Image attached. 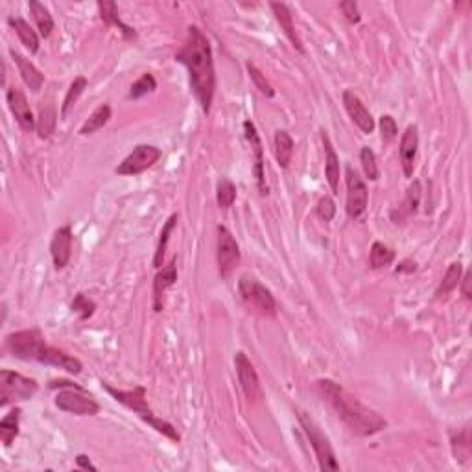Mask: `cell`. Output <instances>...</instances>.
<instances>
[{"label":"cell","mask_w":472,"mask_h":472,"mask_svg":"<svg viewBox=\"0 0 472 472\" xmlns=\"http://www.w3.org/2000/svg\"><path fill=\"white\" fill-rule=\"evenodd\" d=\"M161 157H163V151H161L157 146L139 144L133 148V151L127 155L126 159L118 164L115 172H117L118 175H139V173L151 168Z\"/></svg>","instance_id":"cell-11"},{"label":"cell","mask_w":472,"mask_h":472,"mask_svg":"<svg viewBox=\"0 0 472 472\" xmlns=\"http://www.w3.org/2000/svg\"><path fill=\"white\" fill-rule=\"evenodd\" d=\"M56 122H57L56 108H54L52 103L41 105V109H39L38 122H35V129H38L39 139H42V141L50 139L52 133H54V129H56Z\"/></svg>","instance_id":"cell-27"},{"label":"cell","mask_w":472,"mask_h":472,"mask_svg":"<svg viewBox=\"0 0 472 472\" xmlns=\"http://www.w3.org/2000/svg\"><path fill=\"white\" fill-rule=\"evenodd\" d=\"M175 224H178V214H172L166 220V224L163 225V231H161V236H159V243H157V249H155V255H154V266L157 267V270H161V267L164 266V255H166V249H168V242H170V234L173 233V229H175Z\"/></svg>","instance_id":"cell-32"},{"label":"cell","mask_w":472,"mask_h":472,"mask_svg":"<svg viewBox=\"0 0 472 472\" xmlns=\"http://www.w3.org/2000/svg\"><path fill=\"white\" fill-rule=\"evenodd\" d=\"M417 270V264L415 262H412V260H404L401 264V266L397 267V273H404V272H408V273H413Z\"/></svg>","instance_id":"cell-46"},{"label":"cell","mask_w":472,"mask_h":472,"mask_svg":"<svg viewBox=\"0 0 472 472\" xmlns=\"http://www.w3.org/2000/svg\"><path fill=\"white\" fill-rule=\"evenodd\" d=\"M98 10H100V17H102L103 23L109 24V26H118V28H120V32L124 33V38H126V39H135L137 38L135 30L131 28V26H127V24H124L120 19H118V6L115 4V2H109V0L98 2Z\"/></svg>","instance_id":"cell-25"},{"label":"cell","mask_w":472,"mask_h":472,"mask_svg":"<svg viewBox=\"0 0 472 472\" xmlns=\"http://www.w3.org/2000/svg\"><path fill=\"white\" fill-rule=\"evenodd\" d=\"M323 146H325V178H327L328 187H330L332 194H338L340 190V157H338L336 150L330 142V137L327 135V131L321 133Z\"/></svg>","instance_id":"cell-19"},{"label":"cell","mask_w":472,"mask_h":472,"mask_svg":"<svg viewBox=\"0 0 472 472\" xmlns=\"http://www.w3.org/2000/svg\"><path fill=\"white\" fill-rule=\"evenodd\" d=\"M56 406L61 412L72 413V415H96L100 413V404L91 395H87L81 386L74 388H63L56 395Z\"/></svg>","instance_id":"cell-8"},{"label":"cell","mask_w":472,"mask_h":472,"mask_svg":"<svg viewBox=\"0 0 472 472\" xmlns=\"http://www.w3.org/2000/svg\"><path fill=\"white\" fill-rule=\"evenodd\" d=\"M234 367H236V374H238V382L240 386H242L243 395H246L249 401H258V398H262L260 379H258L257 369H255V365L251 364V360H249L246 352L238 351L234 355Z\"/></svg>","instance_id":"cell-12"},{"label":"cell","mask_w":472,"mask_h":472,"mask_svg":"<svg viewBox=\"0 0 472 472\" xmlns=\"http://www.w3.org/2000/svg\"><path fill=\"white\" fill-rule=\"evenodd\" d=\"M452 450L456 459L467 461L468 456H471V432H468V426H465L461 432L452 435Z\"/></svg>","instance_id":"cell-36"},{"label":"cell","mask_w":472,"mask_h":472,"mask_svg":"<svg viewBox=\"0 0 472 472\" xmlns=\"http://www.w3.org/2000/svg\"><path fill=\"white\" fill-rule=\"evenodd\" d=\"M301 422V428L309 437L310 444H312L313 452H316V458L319 461V468L325 472H332V471H340V463L336 459V454L332 450V444L328 441V437L321 432L319 425L313 421L312 417L309 415L306 412H299L297 413Z\"/></svg>","instance_id":"cell-5"},{"label":"cell","mask_w":472,"mask_h":472,"mask_svg":"<svg viewBox=\"0 0 472 472\" xmlns=\"http://www.w3.org/2000/svg\"><path fill=\"white\" fill-rule=\"evenodd\" d=\"M175 61L187 67L192 93L203 113L209 115L216 93V71L211 42L197 26H188L187 41L175 54Z\"/></svg>","instance_id":"cell-1"},{"label":"cell","mask_w":472,"mask_h":472,"mask_svg":"<svg viewBox=\"0 0 472 472\" xmlns=\"http://www.w3.org/2000/svg\"><path fill=\"white\" fill-rule=\"evenodd\" d=\"M155 89H157V81H155L154 74L146 72V74H142L141 78L135 81V84L131 85L129 93H127V98L139 100V98H142V96H146V94L155 93Z\"/></svg>","instance_id":"cell-35"},{"label":"cell","mask_w":472,"mask_h":472,"mask_svg":"<svg viewBox=\"0 0 472 472\" xmlns=\"http://www.w3.org/2000/svg\"><path fill=\"white\" fill-rule=\"evenodd\" d=\"M459 282H461L463 297H465V299H471V297H472V294H471V272L465 273V277H463Z\"/></svg>","instance_id":"cell-45"},{"label":"cell","mask_w":472,"mask_h":472,"mask_svg":"<svg viewBox=\"0 0 472 472\" xmlns=\"http://www.w3.org/2000/svg\"><path fill=\"white\" fill-rule=\"evenodd\" d=\"M318 216L323 221H332L334 214H336V203L330 196H323L318 203Z\"/></svg>","instance_id":"cell-42"},{"label":"cell","mask_w":472,"mask_h":472,"mask_svg":"<svg viewBox=\"0 0 472 472\" xmlns=\"http://www.w3.org/2000/svg\"><path fill=\"white\" fill-rule=\"evenodd\" d=\"M421 197H422V187L421 181H413L406 190V196L401 205V220L404 218H410V216L415 214L419 211V205H421Z\"/></svg>","instance_id":"cell-31"},{"label":"cell","mask_w":472,"mask_h":472,"mask_svg":"<svg viewBox=\"0 0 472 472\" xmlns=\"http://www.w3.org/2000/svg\"><path fill=\"white\" fill-rule=\"evenodd\" d=\"M248 72H249V76H251L253 85H255V87H257V89L260 91V94H264L266 98H273V96H275V91L272 89V85H270V81L266 80V76L262 74L260 69H258L257 65H253V63H248Z\"/></svg>","instance_id":"cell-39"},{"label":"cell","mask_w":472,"mask_h":472,"mask_svg":"<svg viewBox=\"0 0 472 472\" xmlns=\"http://www.w3.org/2000/svg\"><path fill=\"white\" fill-rule=\"evenodd\" d=\"M243 133L246 139L251 144V151L255 155V166H253V173L257 178L258 192L262 196H267V185H266V172H264V148H262L260 135H258L257 126L251 120L243 122Z\"/></svg>","instance_id":"cell-13"},{"label":"cell","mask_w":472,"mask_h":472,"mask_svg":"<svg viewBox=\"0 0 472 472\" xmlns=\"http://www.w3.org/2000/svg\"><path fill=\"white\" fill-rule=\"evenodd\" d=\"M379 126H380V133H382L384 142H391L393 139H397L398 127H397V122H395V118H393L391 115H382V117H380Z\"/></svg>","instance_id":"cell-41"},{"label":"cell","mask_w":472,"mask_h":472,"mask_svg":"<svg viewBox=\"0 0 472 472\" xmlns=\"http://www.w3.org/2000/svg\"><path fill=\"white\" fill-rule=\"evenodd\" d=\"M8 24L15 30V33L19 35L21 42L24 45L26 50H30V54H38L39 52V35L38 32L30 26L28 23L21 17H10Z\"/></svg>","instance_id":"cell-24"},{"label":"cell","mask_w":472,"mask_h":472,"mask_svg":"<svg viewBox=\"0 0 472 472\" xmlns=\"http://www.w3.org/2000/svg\"><path fill=\"white\" fill-rule=\"evenodd\" d=\"M6 100H8L10 111L15 117V120H17V124H19L24 131L35 129V122L38 120L33 117L26 94L21 89H17V87H10L8 93H6Z\"/></svg>","instance_id":"cell-14"},{"label":"cell","mask_w":472,"mask_h":472,"mask_svg":"<svg viewBox=\"0 0 472 472\" xmlns=\"http://www.w3.org/2000/svg\"><path fill=\"white\" fill-rule=\"evenodd\" d=\"M28 8L33 15V21L38 24V30L39 33H41V38L45 39L50 38L52 32H54V19H52L50 11H48L41 2H38V0H32L28 4Z\"/></svg>","instance_id":"cell-29"},{"label":"cell","mask_w":472,"mask_h":472,"mask_svg":"<svg viewBox=\"0 0 472 472\" xmlns=\"http://www.w3.org/2000/svg\"><path fill=\"white\" fill-rule=\"evenodd\" d=\"M345 183H347V216L351 220H358L367 211V203H369V190L365 185L360 173L356 172L352 166H347L345 170Z\"/></svg>","instance_id":"cell-9"},{"label":"cell","mask_w":472,"mask_h":472,"mask_svg":"<svg viewBox=\"0 0 472 472\" xmlns=\"http://www.w3.org/2000/svg\"><path fill=\"white\" fill-rule=\"evenodd\" d=\"M39 364H47V365H54V367H59V369H65L67 373L71 374H80L84 371V364H81L78 358L74 356L67 355V352L59 351L56 347L47 345L45 352L41 356V362Z\"/></svg>","instance_id":"cell-20"},{"label":"cell","mask_w":472,"mask_h":472,"mask_svg":"<svg viewBox=\"0 0 472 472\" xmlns=\"http://www.w3.org/2000/svg\"><path fill=\"white\" fill-rule=\"evenodd\" d=\"M236 201V187L234 183L229 179H221L218 183V188H216V203L220 209H229L234 205Z\"/></svg>","instance_id":"cell-38"},{"label":"cell","mask_w":472,"mask_h":472,"mask_svg":"<svg viewBox=\"0 0 472 472\" xmlns=\"http://www.w3.org/2000/svg\"><path fill=\"white\" fill-rule=\"evenodd\" d=\"M272 10H273V15H275L277 23L281 24V30L284 32V35L288 39H290V42L294 45V48L297 52H301V54H304V47L303 42H301V38L299 33H297V30H295V24H294V15H292L290 8L286 4H279V2H272Z\"/></svg>","instance_id":"cell-21"},{"label":"cell","mask_w":472,"mask_h":472,"mask_svg":"<svg viewBox=\"0 0 472 472\" xmlns=\"http://www.w3.org/2000/svg\"><path fill=\"white\" fill-rule=\"evenodd\" d=\"M343 105H345L347 113H349V117L352 118V122L360 127L362 133H365V135L373 133L374 118L371 117L369 109L365 108L364 102H362L352 91H345V93H343Z\"/></svg>","instance_id":"cell-17"},{"label":"cell","mask_w":472,"mask_h":472,"mask_svg":"<svg viewBox=\"0 0 472 472\" xmlns=\"http://www.w3.org/2000/svg\"><path fill=\"white\" fill-rule=\"evenodd\" d=\"M318 388L323 397H325V401L334 408V412L345 422L347 428L352 434L369 437V435L382 432L388 426L386 419L379 412H374L369 406L362 404L358 398L352 397L351 393L345 391L334 380H318Z\"/></svg>","instance_id":"cell-2"},{"label":"cell","mask_w":472,"mask_h":472,"mask_svg":"<svg viewBox=\"0 0 472 472\" xmlns=\"http://www.w3.org/2000/svg\"><path fill=\"white\" fill-rule=\"evenodd\" d=\"M6 349L11 356L24 362H41V356L47 349V342L39 328L11 332L6 338Z\"/></svg>","instance_id":"cell-6"},{"label":"cell","mask_w":472,"mask_h":472,"mask_svg":"<svg viewBox=\"0 0 472 472\" xmlns=\"http://www.w3.org/2000/svg\"><path fill=\"white\" fill-rule=\"evenodd\" d=\"M216 260L221 279H229L240 264V246L234 240L233 233L227 227H218V242H216Z\"/></svg>","instance_id":"cell-10"},{"label":"cell","mask_w":472,"mask_h":472,"mask_svg":"<svg viewBox=\"0 0 472 472\" xmlns=\"http://www.w3.org/2000/svg\"><path fill=\"white\" fill-rule=\"evenodd\" d=\"M238 292L243 304L262 318H275L277 301L266 286L258 282L255 277L243 275L238 282Z\"/></svg>","instance_id":"cell-4"},{"label":"cell","mask_w":472,"mask_h":472,"mask_svg":"<svg viewBox=\"0 0 472 472\" xmlns=\"http://www.w3.org/2000/svg\"><path fill=\"white\" fill-rule=\"evenodd\" d=\"M72 242H74V234H72L71 225H63L52 236L50 255L56 270H63L71 260Z\"/></svg>","instance_id":"cell-15"},{"label":"cell","mask_w":472,"mask_h":472,"mask_svg":"<svg viewBox=\"0 0 472 472\" xmlns=\"http://www.w3.org/2000/svg\"><path fill=\"white\" fill-rule=\"evenodd\" d=\"M178 281V266H175V258L170 260V264L163 266L159 273L154 279V310L161 312L163 310V297L168 288H172Z\"/></svg>","instance_id":"cell-18"},{"label":"cell","mask_w":472,"mask_h":472,"mask_svg":"<svg viewBox=\"0 0 472 472\" xmlns=\"http://www.w3.org/2000/svg\"><path fill=\"white\" fill-rule=\"evenodd\" d=\"M76 465L80 468H84V471H98V467L93 465V461H91L87 456H84V454H80V456L76 458Z\"/></svg>","instance_id":"cell-44"},{"label":"cell","mask_w":472,"mask_h":472,"mask_svg":"<svg viewBox=\"0 0 472 472\" xmlns=\"http://www.w3.org/2000/svg\"><path fill=\"white\" fill-rule=\"evenodd\" d=\"M71 310L74 313H78V318L84 321V319H89L91 316H93L94 310H96V304H94V301H91L85 294H78L74 297V301H72Z\"/></svg>","instance_id":"cell-40"},{"label":"cell","mask_w":472,"mask_h":472,"mask_svg":"<svg viewBox=\"0 0 472 472\" xmlns=\"http://www.w3.org/2000/svg\"><path fill=\"white\" fill-rule=\"evenodd\" d=\"M19 426H21V410L15 408L11 410L8 415L2 417L0 421V439L4 443V447H11L17 435H19Z\"/></svg>","instance_id":"cell-28"},{"label":"cell","mask_w":472,"mask_h":472,"mask_svg":"<svg viewBox=\"0 0 472 472\" xmlns=\"http://www.w3.org/2000/svg\"><path fill=\"white\" fill-rule=\"evenodd\" d=\"M393 260H395V251L391 248H388L386 243L382 242H374L371 246L369 253V266L373 270H380V267L391 266Z\"/></svg>","instance_id":"cell-33"},{"label":"cell","mask_w":472,"mask_h":472,"mask_svg":"<svg viewBox=\"0 0 472 472\" xmlns=\"http://www.w3.org/2000/svg\"><path fill=\"white\" fill-rule=\"evenodd\" d=\"M417 151H419V131L417 126H408L406 131L402 133L401 139V164L402 172L406 178H412L413 170H415Z\"/></svg>","instance_id":"cell-16"},{"label":"cell","mask_w":472,"mask_h":472,"mask_svg":"<svg viewBox=\"0 0 472 472\" xmlns=\"http://www.w3.org/2000/svg\"><path fill=\"white\" fill-rule=\"evenodd\" d=\"M38 380L23 376L21 373L10 369L0 371V408H6L15 402L30 401L38 393Z\"/></svg>","instance_id":"cell-7"},{"label":"cell","mask_w":472,"mask_h":472,"mask_svg":"<svg viewBox=\"0 0 472 472\" xmlns=\"http://www.w3.org/2000/svg\"><path fill=\"white\" fill-rule=\"evenodd\" d=\"M273 144H275V159L277 164L281 166L282 170H286L290 166L292 157H294V139L290 137L288 131H275V137H273Z\"/></svg>","instance_id":"cell-23"},{"label":"cell","mask_w":472,"mask_h":472,"mask_svg":"<svg viewBox=\"0 0 472 472\" xmlns=\"http://www.w3.org/2000/svg\"><path fill=\"white\" fill-rule=\"evenodd\" d=\"M340 10H342V13L345 15L347 23L358 24L362 21L360 10H358V4H356L355 0H345V2H342V4H340Z\"/></svg>","instance_id":"cell-43"},{"label":"cell","mask_w":472,"mask_h":472,"mask_svg":"<svg viewBox=\"0 0 472 472\" xmlns=\"http://www.w3.org/2000/svg\"><path fill=\"white\" fill-rule=\"evenodd\" d=\"M461 273H463V267H461V262H452L449 266V270L444 272V277L443 281H441L439 288L435 290V297L437 299H441V297H447L449 294H452L456 288L459 286V281H461Z\"/></svg>","instance_id":"cell-30"},{"label":"cell","mask_w":472,"mask_h":472,"mask_svg":"<svg viewBox=\"0 0 472 472\" xmlns=\"http://www.w3.org/2000/svg\"><path fill=\"white\" fill-rule=\"evenodd\" d=\"M10 56L13 57L15 65H17V69H19V74H21V78H23L24 84H26V87H28L32 93H39L42 87V84H45V76L41 74V71H39L38 67L33 65L32 61L26 59L24 56H21L19 52L10 50Z\"/></svg>","instance_id":"cell-22"},{"label":"cell","mask_w":472,"mask_h":472,"mask_svg":"<svg viewBox=\"0 0 472 472\" xmlns=\"http://www.w3.org/2000/svg\"><path fill=\"white\" fill-rule=\"evenodd\" d=\"M109 120H111V105H108V103H102V105L94 109V111L91 113V117L85 120V124L80 129V135H84V137L93 135V133H96V131L102 129L103 126H108Z\"/></svg>","instance_id":"cell-26"},{"label":"cell","mask_w":472,"mask_h":472,"mask_svg":"<svg viewBox=\"0 0 472 472\" xmlns=\"http://www.w3.org/2000/svg\"><path fill=\"white\" fill-rule=\"evenodd\" d=\"M360 163L362 168H364L365 178L369 179V181H379L380 178L379 161H376V154L371 150L369 146H364L360 150Z\"/></svg>","instance_id":"cell-37"},{"label":"cell","mask_w":472,"mask_h":472,"mask_svg":"<svg viewBox=\"0 0 472 472\" xmlns=\"http://www.w3.org/2000/svg\"><path fill=\"white\" fill-rule=\"evenodd\" d=\"M87 85H89V81H87V78H84V76H78V78L72 81L71 87H69V91H67L65 94L63 105H61V118H67L69 111L74 108V103L78 102V98H80L84 91L87 89Z\"/></svg>","instance_id":"cell-34"},{"label":"cell","mask_w":472,"mask_h":472,"mask_svg":"<svg viewBox=\"0 0 472 472\" xmlns=\"http://www.w3.org/2000/svg\"><path fill=\"white\" fill-rule=\"evenodd\" d=\"M102 388L105 389V391H108L109 395L115 398V401L120 402V404H124L126 408H129L131 412L137 413V415L141 417L142 421L148 422L154 430H157L159 434H163L164 437L172 439L173 443H179V441H181V435H179V432L175 426L170 425L168 421H163V419H159V417L151 412L150 404H148V401H146L144 386H137V388L124 391V389L113 388V386H109L108 382H102Z\"/></svg>","instance_id":"cell-3"}]
</instances>
